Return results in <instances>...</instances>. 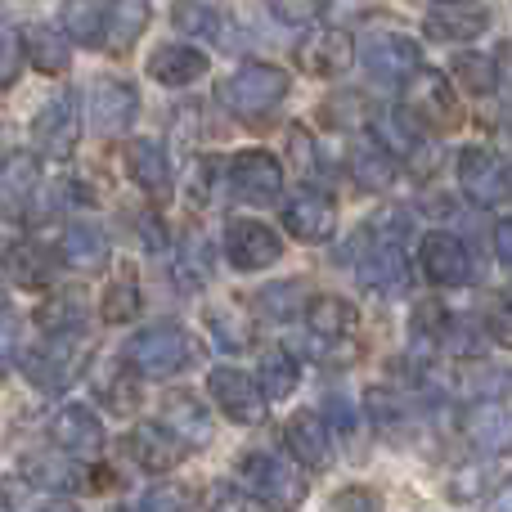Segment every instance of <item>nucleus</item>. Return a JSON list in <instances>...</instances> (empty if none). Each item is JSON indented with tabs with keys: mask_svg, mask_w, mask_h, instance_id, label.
<instances>
[{
	"mask_svg": "<svg viewBox=\"0 0 512 512\" xmlns=\"http://www.w3.org/2000/svg\"><path fill=\"white\" fill-rule=\"evenodd\" d=\"M288 90H292V81L283 68H274V63H243V68H234L216 86V99L243 126H265V117L288 99Z\"/></svg>",
	"mask_w": 512,
	"mask_h": 512,
	"instance_id": "1",
	"label": "nucleus"
},
{
	"mask_svg": "<svg viewBox=\"0 0 512 512\" xmlns=\"http://www.w3.org/2000/svg\"><path fill=\"white\" fill-rule=\"evenodd\" d=\"M122 360L131 364L135 378H176L194 364V337L180 319H158V324L140 328V333L126 342Z\"/></svg>",
	"mask_w": 512,
	"mask_h": 512,
	"instance_id": "2",
	"label": "nucleus"
},
{
	"mask_svg": "<svg viewBox=\"0 0 512 512\" xmlns=\"http://www.w3.org/2000/svg\"><path fill=\"white\" fill-rule=\"evenodd\" d=\"M86 360H90V342L81 337V328H63V333H45L41 346L23 351L18 369H23V378L32 382L36 391L59 396V391H68L72 382L81 378Z\"/></svg>",
	"mask_w": 512,
	"mask_h": 512,
	"instance_id": "3",
	"label": "nucleus"
},
{
	"mask_svg": "<svg viewBox=\"0 0 512 512\" xmlns=\"http://www.w3.org/2000/svg\"><path fill=\"white\" fill-rule=\"evenodd\" d=\"M239 481L261 495L265 504H279V508H297L306 499V468L292 459L288 450L274 454V450H248L239 459Z\"/></svg>",
	"mask_w": 512,
	"mask_h": 512,
	"instance_id": "4",
	"label": "nucleus"
},
{
	"mask_svg": "<svg viewBox=\"0 0 512 512\" xmlns=\"http://www.w3.org/2000/svg\"><path fill=\"white\" fill-rule=\"evenodd\" d=\"M405 108L427 126L432 135L454 131L463 126V104L450 86V72H436V68H414L405 81Z\"/></svg>",
	"mask_w": 512,
	"mask_h": 512,
	"instance_id": "5",
	"label": "nucleus"
},
{
	"mask_svg": "<svg viewBox=\"0 0 512 512\" xmlns=\"http://www.w3.org/2000/svg\"><path fill=\"white\" fill-rule=\"evenodd\" d=\"M355 59L364 63V72H369L378 86H400L414 68H423L418 41L405 32H391V27H378V32H369L364 41H355Z\"/></svg>",
	"mask_w": 512,
	"mask_h": 512,
	"instance_id": "6",
	"label": "nucleus"
},
{
	"mask_svg": "<svg viewBox=\"0 0 512 512\" xmlns=\"http://www.w3.org/2000/svg\"><path fill=\"white\" fill-rule=\"evenodd\" d=\"M225 194L234 198V203H248V207H270L279 203L283 194V167L274 153L265 149H243L230 158V167H225Z\"/></svg>",
	"mask_w": 512,
	"mask_h": 512,
	"instance_id": "7",
	"label": "nucleus"
},
{
	"mask_svg": "<svg viewBox=\"0 0 512 512\" xmlns=\"http://www.w3.org/2000/svg\"><path fill=\"white\" fill-rule=\"evenodd\" d=\"M207 391H212L216 409L239 427H256V423H265V414H270V400H265L256 373L239 369V364H216V369L207 373Z\"/></svg>",
	"mask_w": 512,
	"mask_h": 512,
	"instance_id": "8",
	"label": "nucleus"
},
{
	"mask_svg": "<svg viewBox=\"0 0 512 512\" xmlns=\"http://www.w3.org/2000/svg\"><path fill=\"white\" fill-rule=\"evenodd\" d=\"M81 99H77V90H63V95H54L50 104L36 113V122H32V140H36V149H41V158H50V162H68L72 153H77V144H81Z\"/></svg>",
	"mask_w": 512,
	"mask_h": 512,
	"instance_id": "9",
	"label": "nucleus"
},
{
	"mask_svg": "<svg viewBox=\"0 0 512 512\" xmlns=\"http://www.w3.org/2000/svg\"><path fill=\"white\" fill-rule=\"evenodd\" d=\"M490 5L486 0H436L423 14V36L436 45H468L486 36Z\"/></svg>",
	"mask_w": 512,
	"mask_h": 512,
	"instance_id": "10",
	"label": "nucleus"
},
{
	"mask_svg": "<svg viewBox=\"0 0 512 512\" xmlns=\"http://www.w3.org/2000/svg\"><path fill=\"white\" fill-rule=\"evenodd\" d=\"M283 230H288L297 243H310V248L333 243V234H337V198L324 194V189H315V185H306L301 194H292L288 203H283Z\"/></svg>",
	"mask_w": 512,
	"mask_h": 512,
	"instance_id": "11",
	"label": "nucleus"
},
{
	"mask_svg": "<svg viewBox=\"0 0 512 512\" xmlns=\"http://www.w3.org/2000/svg\"><path fill=\"white\" fill-rule=\"evenodd\" d=\"M18 472H23L27 481H32L36 490H54V495H77V490H95V472H90V459H77V454H63L59 445L54 450H36L27 454L23 463H18Z\"/></svg>",
	"mask_w": 512,
	"mask_h": 512,
	"instance_id": "12",
	"label": "nucleus"
},
{
	"mask_svg": "<svg viewBox=\"0 0 512 512\" xmlns=\"http://www.w3.org/2000/svg\"><path fill=\"white\" fill-rule=\"evenodd\" d=\"M351 63H355V41L342 27H310L297 41V68L306 77L337 81L342 72H351Z\"/></svg>",
	"mask_w": 512,
	"mask_h": 512,
	"instance_id": "13",
	"label": "nucleus"
},
{
	"mask_svg": "<svg viewBox=\"0 0 512 512\" xmlns=\"http://www.w3.org/2000/svg\"><path fill=\"white\" fill-rule=\"evenodd\" d=\"M418 265H423V279L436 288H463L472 283V252L459 234L450 230H427L418 243Z\"/></svg>",
	"mask_w": 512,
	"mask_h": 512,
	"instance_id": "14",
	"label": "nucleus"
},
{
	"mask_svg": "<svg viewBox=\"0 0 512 512\" xmlns=\"http://www.w3.org/2000/svg\"><path fill=\"white\" fill-rule=\"evenodd\" d=\"M346 176L355 180V189L364 194H387L400 176V158L391 153V144L373 131H360L351 140V153H346Z\"/></svg>",
	"mask_w": 512,
	"mask_h": 512,
	"instance_id": "15",
	"label": "nucleus"
},
{
	"mask_svg": "<svg viewBox=\"0 0 512 512\" xmlns=\"http://www.w3.org/2000/svg\"><path fill=\"white\" fill-rule=\"evenodd\" d=\"M508 167L499 162L495 149H486V144H468V149L459 153V189L463 198H472L477 207H495L508 198Z\"/></svg>",
	"mask_w": 512,
	"mask_h": 512,
	"instance_id": "16",
	"label": "nucleus"
},
{
	"mask_svg": "<svg viewBox=\"0 0 512 512\" xmlns=\"http://www.w3.org/2000/svg\"><path fill=\"white\" fill-rule=\"evenodd\" d=\"M225 256L239 274H256L265 265H274L283 256V239L270 230L265 221H252V216H234L225 225Z\"/></svg>",
	"mask_w": 512,
	"mask_h": 512,
	"instance_id": "17",
	"label": "nucleus"
},
{
	"mask_svg": "<svg viewBox=\"0 0 512 512\" xmlns=\"http://www.w3.org/2000/svg\"><path fill=\"white\" fill-rule=\"evenodd\" d=\"M126 454H131L144 472L162 477V472H176L180 463L194 454V445L180 432H171L167 423H135L131 436H126Z\"/></svg>",
	"mask_w": 512,
	"mask_h": 512,
	"instance_id": "18",
	"label": "nucleus"
},
{
	"mask_svg": "<svg viewBox=\"0 0 512 512\" xmlns=\"http://www.w3.org/2000/svg\"><path fill=\"white\" fill-rule=\"evenodd\" d=\"M36 198H41V158L27 149L5 153V162H0V221H27Z\"/></svg>",
	"mask_w": 512,
	"mask_h": 512,
	"instance_id": "19",
	"label": "nucleus"
},
{
	"mask_svg": "<svg viewBox=\"0 0 512 512\" xmlns=\"http://www.w3.org/2000/svg\"><path fill=\"white\" fill-rule=\"evenodd\" d=\"M283 450L301 463L306 472H328L337 459V445L333 432H328V418L315 414V409H301L283 423Z\"/></svg>",
	"mask_w": 512,
	"mask_h": 512,
	"instance_id": "20",
	"label": "nucleus"
},
{
	"mask_svg": "<svg viewBox=\"0 0 512 512\" xmlns=\"http://www.w3.org/2000/svg\"><path fill=\"white\" fill-rule=\"evenodd\" d=\"M122 171L140 194H149L153 203H167L171 198V158L158 140L149 135H135L122 144Z\"/></svg>",
	"mask_w": 512,
	"mask_h": 512,
	"instance_id": "21",
	"label": "nucleus"
},
{
	"mask_svg": "<svg viewBox=\"0 0 512 512\" xmlns=\"http://www.w3.org/2000/svg\"><path fill=\"white\" fill-rule=\"evenodd\" d=\"M50 441L59 445L63 454H77V459L95 463L108 445V432L99 423V414L90 405H63L59 414L50 418Z\"/></svg>",
	"mask_w": 512,
	"mask_h": 512,
	"instance_id": "22",
	"label": "nucleus"
},
{
	"mask_svg": "<svg viewBox=\"0 0 512 512\" xmlns=\"http://www.w3.org/2000/svg\"><path fill=\"white\" fill-rule=\"evenodd\" d=\"M459 432H463V441L477 454H486V459L508 454L512 450V409L499 405V400H477V405L463 409Z\"/></svg>",
	"mask_w": 512,
	"mask_h": 512,
	"instance_id": "23",
	"label": "nucleus"
},
{
	"mask_svg": "<svg viewBox=\"0 0 512 512\" xmlns=\"http://www.w3.org/2000/svg\"><path fill=\"white\" fill-rule=\"evenodd\" d=\"M86 104H90V126H95L99 135H122L126 126L140 117V90L122 77H108L90 90Z\"/></svg>",
	"mask_w": 512,
	"mask_h": 512,
	"instance_id": "24",
	"label": "nucleus"
},
{
	"mask_svg": "<svg viewBox=\"0 0 512 512\" xmlns=\"http://www.w3.org/2000/svg\"><path fill=\"white\" fill-rule=\"evenodd\" d=\"M108 256H113V239H108L104 225H90V221H72L68 230L59 234V261L72 265V270H104Z\"/></svg>",
	"mask_w": 512,
	"mask_h": 512,
	"instance_id": "25",
	"label": "nucleus"
},
{
	"mask_svg": "<svg viewBox=\"0 0 512 512\" xmlns=\"http://www.w3.org/2000/svg\"><path fill=\"white\" fill-rule=\"evenodd\" d=\"M301 315H306V328H310L315 342H355V328H360V310H355V301L333 297V292L315 297Z\"/></svg>",
	"mask_w": 512,
	"mask_h": 512,
	"instance_id": "26",
	"label": "nucleus"
},
{
	"mask_svg": "<svg viewBox=\"0 0 512 512\" xmlns=\"http://www.w3.org/2000/svg\"><path fill=\"white\" fill-rule=\"evenodd\" d=\"M149 77L158 86L171 90H185L194 86L198 77H207V54L198 45H162V50L149 54Z\"/></svg>",
	"mask_w": 512,
	"mask_h": 512,
	"instance_id": "27",
	"label": "nucleus"
},
{
	"mask_svg": "<svg viewBox=\"0 0 512 512\" xmlns=\"http://www.w3.org/2000/svg\"><path fill=\"white\" fill-rule=\"evenodd\" d=\"M23 59L32 63L36 72H45V77H59V72H68V63H72L68 32H54L50 23L23 27Z\"/></svg>",
	"mask_w": 512,
	"mask_h": 512,
	"instance_id": "28",
	"label": "nucleus"
},
{
	"mask_svg": "<svg viewBox=\"0 0 512 512\" xmlns=\"http://www.w3.org/2000/svg\"><path fill=\"white\" fill-rule=\"evenodd\" d=\"M162 423L185 436L194 450H203V445L212 441V414L198 405L194 391H167V396H162Z\"/></svg>",
	"mask_w": 512,
	"mask_h": 512,
	"instance_id": "29",
	"label": "nucleus"
},
{
	"mask_svg": "<svg viewBox=\"0 0 512 512\" xmlns=\"http://www.w3.org/2000/svg\"><path fill=\"white\" fill-rule=\"evenodd\" d=\"M59 23L68 32L72 45H86V50H104L108 36V0H63Z\"/></svg>",
	"mask_w": 512,
	"mask_h": 512,
	"instance_id": "30",
	"label": "nucleus"
},
{
	"mask_svg": "<svg viewBox=\"0 0 512 512\" xmlns=\"http://www.w3.org/2000/svg\"><path fill=\"white\" fill-rule=\"evenodd\" d=\"M149 27V0H108V54H126Z\"/></svg>",
	"mask_w": 512,
	"mask_h": 512,
	"instance_id": "31",
	"label": "nucleus"
},
{
	"mask_svg": "<svg viewBox=\"0 0 512 512\" xmlns=\"http://www.w3.org/2000/svg\"><path fill=\"white\" fill-rule=\"evenodd\" d=\"M207 279H212V243L198 230H189L176 252V283H180V292H198V288H207Z\"/></svg>",
	"mask_w": 512,
	"mask_h": 512,
	"instance_id": "32",
	"label": "nucleus"
},
{
	"mask_svg": "<svg viewBox=\"0 0 512 512\" xmlns=\"http://www.w3.org/2000/svg\"><path fill=\"white\" fill-rule=\"evenodd\" d=\"M261 391H265V400H288L292 391H297V382H301V364L292 360V351L288 346H270V351L261 355Z\"/></svg>",
	"mask_w": 512,
	"mask_h": 512,
	"instance_id": "33",
	"label": "nucleus"
},
{
	"mask_svg": "<svg viewBox=\"0 0 512 512\" xmlns=\"http://www.w3.org/2000/svg\"><path fill=\"white\" fill-rule=\"evenodd\" d=\"M9 274L18 288H45L54 279V256L41 243H14L9 248Z\"/></svg>",
	"mask_w": 512,
	"mask_h": 512,
	"instance_id": "34",
	"label": "nucleus"
},
{
	"mask_svg": "<svg viewBox=\"0 0 512 512\" xmlns=\"http://www.w3.org/2000/svg\"><path fill=\"white\" fill-rule=\"evenodd\" d=\"M171 23H176V32L194 36V41H207V45L221 36V14H216L207 0H176V5H171Z\"/></svg>",
	"mask_w": 512,
	"mask_h": 512,
	"instance_id": "35",
	"label": "nucleus"
},
{
	"mask_svg": "<svg viewBox=\"0 0 512 512\" xmlns=\"http://www.w3.org/2000/svg\"><path fill=\"white\" fill-rule=\"evenodd\" d=\"M135 315H140V279H135V274H122V279L108 283L99 319H104V324H126V319H135Z\"/></svg>",
	"mask_w": 512,
	"mask_h": 512,
	"instance_id": "36",
	"label": "nucleus"
},
{
	"mask_svg": "<svg viewBox=\"0 0 512 512\" xmlns=\"http://www.w3.org/2000/svg\"><path fill=\"white\" fill-rule=\"evenodd\" d=\"M450 77L459 81L468 95H490V90H495V63H490L486 54H459V59L450 63Z\"/></svg>",
	"mask_w": 512,
	"mask_h": 512,
	"instance_id": "37",
	"label": "nucleus"
},
{
	"mask_svg": "<svg viewBox=\"0 0 512 512\" xmlns=\"http://www.w3.org/2000/svg\"><path fill=\"white\" fill-rule=\"evenodd\" d=\"M490 490V463H468L450 477V499L454 504H477Z\"/></svg>",
	"mask_w": 512,
	"mask_h": 512,
	"instance_id": "38",
	"label": "nucleus"
},
{
	"mask_svg": "<svg viewBox=\"0 0 512 512\" xmlns=\"http://www.w3.org/2000/svg\"><path fill=\"white\" fill-rule=\"evenodd\" d=\"M36 324H41V333L81 328V306H77V297H50V301H41V310H36Z\"/></svg>",
	"mask_w": 512,
	"mask_h": 512,
	"instance_id": "39",
	"label": "nucleus"
},
{
	"mask_svg": "<svg viewBox=\"0 0 512 512\" xmlns=\"http://www.w3.org/2000/svg\"><path fill=\"white\" fill-rule=\"evenodd\" d=\"M301 292H306V288H301L297 279L270 283V288L256 297V301H261V315H270V319H292V315H301L306 306H297V301H292V297H301Z\"/></svg>",
	"mask_w": 512,
	"mask_h": 512,
	"instance_id": "40",
	"label": "nucleus"
},
{
	"mask_svg": "<svg viewBox=\"0 0 512 512\" xmlns=\"http://www.w3.org/2000/svg\"><path fill=\"white\" fill-rule=\"evenodd\" d=\"M212 508H221V512H261V508H270L261 495H252L243 481H221V486L212 490V499H207Z\"/></svg>",
	"mask_w": 512,
	"mask_h": 512,
	"instance_id": "41",
	"label": "nucleus"
},
{
	"mask_svg": "<svg viewBox=\"0 0 512 512\" xmlns=\"http://www.w3.org/2000/svg\"><path fill=\"white\" fill-rule=\"evenodd\" d=\"M18 68H23V32L0 14V86H9L18 77Z\"/></svg>",
	"mask_w": 512,
	"mask_h": 512,
	"instance_id": "42",
	"label": "nucleus"
},
{
	"mask_svg": "<svg viewBox=\"0 0 512 512\" xmlns=\"http://www.w3.org/2000/svg\"><path fill=\"white\" fill-rule=\"evenodd\" d=\"M198 504H203V499H198L194 490H180V486H153L149 495L140 499L144 512H189Z\"/></svg>",
	"mask_w": 512,
	"mask_h": 512,
	"instance_id": "43",
	"label": "nucleus"
},
{
	"mask_svg": "<svg viewBox=\"0 0 512 512\" xmlns=\"http://www.w3.org/2000/svg\"><path fill=\"white\" fill-rule=\"evenodd\" d=\"M212 333H216V346H225V351H243V346L252 342V328H248V319H239V315H221L216 310L212 315Z\"/></svg>",
	"mask_w": 512,
	"mask_h": 512,
	"instance_id": "44",
	"label": "nucleus"
},
{
	"mask_svg": "<svg viewBox=\"0 0 512 512\" xmlns=\"http://www.w3.org/2000/svg\"><path fill=\"white\" fill-rule=\"evenodd\" d=\"M486 337L512 351V297H499L486 306Z\"/></svg>",
	"mask_w": 512,
	"mask_h": 512,
	"instance_id": "45",
	"label": "nucleus"
},
{
	"mask_svg": "<svg viewBox=\"0 0 512 512\" xmlns=\"http://www.w3.org/2000/svg\"><path fill=\"white\" fill-rule=\"evenodd\" d=\"M328 508H342V512H373V508H382V495H378V490H364V486H342L333 499H328Z\"/></svg>",
	"mask_w": 512,
	"mask_h": 512,
	"instance_id": "46",
	"label": "nucleus"
},
{
	"mask_svg": "<svg viewBox=\"0 0 512 512\" xmlns=\"http://www.w3.org/2000/svg\"><path fill=\"white\" fill-rule=\"evenodd\" d=\"M18 333H23L18 315L9 306H0V369H5L9 360H18Z\"/></svg>",
	"mask_w": 512,
	"mask_h": 512,
	"instance_id": "47",
	"label": "nucleus"
},
{
	"mask_svg": "<svg viewBox=\"0 0 512 512\" xmlns=\"http://www.w3.org/2000/svg\"><path fill=\"white\" fill-rule=\"evenodd\" d=\"M270 14L279 23H310L319 14V0H270Z\"/></svg>",
	"mask_w": 512,
	"mask_h": 512,
	"instance_id": "48",
	"label": "nucleus"
},
{
	"mask_svg": "<svg viewBox=\"0 0 512 512\" xmlns=\"http://www.w3.org/2000/svg\"><path fill=\"white\" fill-rule=\"evenodd\" d=\"M490 63H495V95L512 104V41H504L495 54H490Z\"/></svg>",
	"mask_w": 512,
	"mask_h": 512,
	"instance_id": "49",
	"label": "nucleus"
},
{
	"mask_svg": "<svg viewBox=\"0 0 512 512\" xmlns=\"http://www.w3.org/2000/svg\"><path fill=\"white\" fill-rule=\"evenodd\" d=\"M495 252H499V261H504L508 270H512V216L495 225Z\"/></svg>",
	"mask_w": 512,
	"mask_h": 512,
	"instance_id": "50",
	"label": "nucleus"
},
{
	"mask_svg": "<svg viewBox=\"0 0 512 512\" xmlns=\"http://www.w3.org/2000/svg\"><path fill=\"white\" fill-rule=\"evenodd\" d=\"M490 504H495V508H512V477L504 481V490H499V495L490 499Z\"/></svg>",
	"mask_w": 512,
	"mask_h": 512,
	"instance_id": "51",
	"label": "nucleus"
}]
</instances>
